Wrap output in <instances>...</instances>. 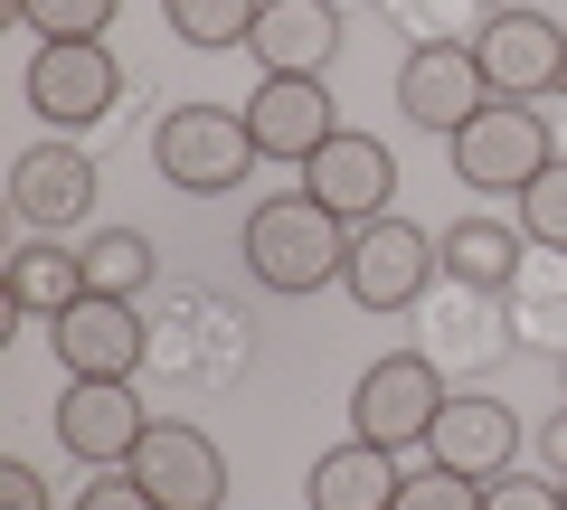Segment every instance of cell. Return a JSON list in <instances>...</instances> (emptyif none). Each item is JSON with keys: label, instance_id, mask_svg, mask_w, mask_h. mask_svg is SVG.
I'll list each match as a JSON object with an SVG mask.
<instances>
[{"label": "cell", "instance_id": "cell-14", "mask_svg": "<svg viewBox=\"0 0 567 510\" xmlns=\"http://www.w3.org/2000/svg\"><path fill=\"white\" fill-rule=\"evenodd\" d=\"M425 454L445 472H464V482H502V472L520 464V416L492 388H454L445 416H435V435H425Z\"/></svg>", "mask_w": 567, "mask_h": 510}, {"label": "cell", "instance_id": "cell-22", "mask_svg": "<svg viewBox=\"0 0 567 510\" xmlns=\"http://www.w3.org/2000/svg\"><path fill=\"white\" fill-rule=\"evenodd\" d=\"M162 20L181 29L189 48H208V58H218V48H246V39H256L265 0H162Z\"/></svg>", "mask_w": 567, "mask_h": 510}, {"label": "cell", "instance_id": "cell-32", "mask_svg": "<svg viewBox=\"0 0 567 510\" xmlns=\"http://www.w3.org/2000/svg\"><path fill=\"white\" fill-rule=\"evenodd\" d=\"M558 378H567V360H558Z\"/></svg>", "mask_w": 567, "mask_h": 510}, {"label": "cell", "instance_id": "cell-16", "mask_svg": "<svg viewBox=\"0 0 567 510\" xmlns=\"http://www.w3.org/2000/svg\"><path fill=\"white\" fill-rule=\"evenodd\" d=\"M246 58H256L265 76H322V66L341 58V0H265Z\"/></svg>", "mask_w": 567, "mask_h": 510}, {"label": "cell", "instance_id": "cell-23", "mask_svg": "<svg viewBox=\"0 0 567 510\" xmlns=\"http://www.w3.org/2000/svg\"><path fill=\"white\" fill-rule=\"evenodd\" d=\"M511 227H520L529 246H548V256H567V152L520 189V218H511Z\"/></svg>", "mask_w": 567, "mask_h": 510}, {"label": "cell", "instance_id": "cell-3", "mask_svg": "<svg viewBox=\"0 0 567 510\" xmlns=\"http://www.w3.org/2000/svg\"><path fill=\"white\" fill-rule=\"evenodd\" d=\"M445 162H454V180L483 189V199H520V189L558 162V143H548L539 104H502V95H492L464 133H445Z\"/></svg>", "mask_w": 567, "mask_h": 510}, {"label": "cell", "instance_id": "cell-33", "mask_svg": "<svg viewBox=\"0 0 567 510\" xmlns=\"http://www.w3.org/2000/svg\"><path fill=\"white\" fill-rule=\"evenodd\" d=\"M558 501H567V482H558Z\"/></svg>", "mask_w": 567, "mask_h": 510}, {"label": "cell", "instance_id": "cell-24", "mask_svg": "<svg viewBox=\"0 0 567 510\" xmlns=\"http://www.w3.org/2000/svg\"><path fill=\"white\" fill-rule=\"evenodd\" d=\"M379 10H388L416 48H425V39H483V20H492L483 0H379Z\"/></svg>", "mask_w": 567, "mask_h": 510}, {"label": "cell", "instance_id": "cell-21", "mask_svg": "<svg viewBox=\"0 0 567 510\" xmlns=\"http://www.w3.org/2000/svg\"><path fill=\"white\" fill-rule=\"evenodd\" d=\"M76 256H85V293H114V303H142L162 284V246L133 237V227H95Z\"/></svg>", "mask_w": 567, "mask_h": 510}, {"label": "cell", "instance_id": "cell-1", "mask_svg": "<svg viewBox=\"0 0 567 510\" xmlns=\"http://www.w3.org/2000/svg\"><path fill=\"white\" fill-rule=\"evenodd\" d=\"M237 256H246V274H256L265 293H322V284H341V266H350V227L331 218L312 189H284V199H256L246 208V237H237Z\"/></svg>", "mask_w": 567, "mask_h": 510}, {"label": "cell", "instance_id": "cell-31", "mask_svg": "<svg viewBox=\"0 0 567 510\" xmlns=\"http://www.w3.org/2000/svg\"><path fill=\"white\" fill-rule=\"evenodd\" d=\"M483 10H539V0H483Z\"/></svg>", "mask_w": 567, "mask_h": 510}, {"label": "cell", "instance_id": "cell-19", "mask_svg": "<svg viewBox=\"0 0 567 510\" xmlns=\"http://www.w3.org/2000/svg\"><path fill=\"white\" fill-rule=\"evenodd\" d=\"M435 246H445V274H454V284H473V293H511V284H520V266H529V237L511 218H454Z\"/></svg>", "mask_w": 567, "mask_h": 510}, {"label": "cell", "instance_id": "cell-30", "mask_svg": "<svg viewBox=\"0 0 567 510\" xmlns=\"http://www.w3.org/2000/svg\"><path fill=\"white\" fill-rule=\"evenodd\" d=\"M539 472H558V482H567V407L539 426Z\"/></svg>", "mask_w": 567, "mask_h": 510}, {"label": "cell", "instance_id": "cell-15", "mask_svg": "<svg viewBox=\"0 0 567 510\" xmlns=\"http://www.w3.org/2000/svg\"><path fill=\"white\" fill-rule=\"evenodd\" d=\"M10 208H20V227H39V237L85 227L95 218V162H85L76 143H29L20 170H10Z\"/></svg>", "mask_w": 567, "mask_h": 510}, {"label": "cell", "instance_id": "cell-7", "mask_svg": "<svg viewBox=\"0 0 567 510\" xmlns=\"http://www.w3.org/2000/svg\"><path fill=\"white\" fill-rule=\"evenodd\" d=\"M473 58H483V76H492L502 104H548L567 85V29L548 10H492Z\"/></svg>", "mask_w": 567, "mask_h": 510}, {"label": "cell", "instance_id": "cell-5", "mask_svg": "<svg viewBox=\"0 0 567 510\" xmlns=\"http://www.w3.org/2000/svg\"><path fill=\"white\" fill-rule=\"evenodd\" d=\"M435 274H445V246L425 237V227H406L398 208L369 227H350V266H341V293L360 312H416L425 293H435Z\"/></svg>", "mask_w": 567, "mask_h": 510}, {"label": "cell", "instance_id": "cell-10", "mask_svg": "<svg viewBox=\"0 0 567 510\" xmlns=\"http://www.w3.org/2000/svg\"><path fill=\"white\" fill-rule=\"evenodd\" d=\"M66 378H142L152 360V331H142V303H114V293H76V303L48 322Z\"/></svg>", "mask_w": 567, "mask_h": 510}, {"label": "cell", "instance_id": "cell-29", "mask_svg": "<svg viewBox=\"0 0 567 510\" xmlns=\"http://www.w3.org/2000/svg\"><path fill=\"white\" fill-rule=\"evenodd\" d=\"M0 510H48V482H39V464H0Z\"/></svg>", "mask_w": 567, "mask_h": 510}, {"label": "cell", "instance_id": "cell-17", "mask_svg": "<svg viewBox=\"0 0 567 510\" xmlns=\"http://www.w3.org/2000/svg\"><path fill=\"white\" fill-rule=\"evenodd\" d=\"M406 482V464L388 445H369V435H350V445H331L322 464H312V510H388Z\"/></svg>", "mask_w": 567, "mask_h": 510}, {"label": "cell", "instance_id": "cell-34", "mask_svg": "<svg viewBox=\"0 0 567 510\" xmlns=\"http://www.w3.org/2000/svg\"><path fill=\"white\" fill-rule=\"evenodd\" d=\"M558 95H567V85H558Z\"/></svg>", "mask_w": 567, "mask_h": 510}, {"label": "cell", "instance_id": "cell-13", "mask_svg": "<svg viewBox=\"0 0 567 510\" xmlns=\"http://www.w3.org/2000/svg\"><path fill=\"white\" fill-rule=\"evenodd\" d=\"M237 114H246V133H256L265 162H293V170H303L312 152L341 133V114H331V85H322V76H256V95H246Z\"/></svg>", "mask_w": 567, "mask_h": 510}, {"label": "cell", "instance_id": "cell-20", "mask_svg": "<svg viewBox=\"0 0 567 510\" xmlns=\"http://www.w3.org/2000/svg\"><path fill=\"white\" fill-rule=\"evenodd\" d=\"M425 322H435V350H425L435 368H492L511 341H520L511 322H492V293H473V284H454Z\"/></svg>", "mask_w": 567, "mask_h": 510}, {"label": "cell", "instance_id": "cell-6", "mask_svg": "<svg viewBox=\"0 0 567 510\" xmlns=\"http://www.w3.org/2000/svg\"><path fill=\"white\" fill-rule=\"evenodd\" d=\"M29 104H39V123H58V133H95L123 104L114 48L104 39H48L39 58H29Z\"/></svg>", "mask_w": 567, "mask_h": 510}, {"label": "cell", "instance_id": "cell-28", "mask_svg": "<svg viewBox=\"0 0 567 510\" xmlns=\"http://www.w3.org/2000/svg\"><path fill=\"white\" fill-rule=\"evenodd\" d=\"M76 510H162V501H152L133 472H104V482H85V491H76Z\"/></svg>", "mask_w": 567, "mask_h": 510}, {"label": "cell", "instance_id": "cell-26", "mask_svg": "<svg viewBox=\"0 0 567 510\" xmlns=\"http://www.w3.org/2000/svg\"><path fill=\"white\" fill-rule=\"evenodd\" d=\"M388 510H483V482H464V472H445L435 454H425V464L398 482V501H388Z\"/></svg>", "mask_w": 567, "mask_h": 510}, {"label": "cell", "instance_id": "cell-2", "mask_svg": "<svg viewBox=\"0 0 567 510\" xmlns=\"http://www.w3.org/2000/svg\"><path fill=\"white\" fill-rule=\"evenodd\" d=\"M152 162H162L171 189H189V199H227V189H246V170L265 162L256 133H246L237 104H171L162 133H152Z\"/></svg>", "mask_w": 567, "mask_h": 510}, {"label": "cell", "instance_id": "cell-11", "mask_svg": "<svg viewBox=\"0 0 567 510\" xmlns=\"http://www.w3.org/2000/svg\"><path fill=\"white\" fill-rule=\"evenodd\" d=\"M142 435H152V407L133 397V378H66V397H58V445L76 454V464L123 472Z\"/></svg>", "mask_w": 567, "mask_h": 510}, {"label": "cell", "instance_id": "cell-25", "mask_svg": "<svg viewBox=\"0 0 567 510\" xmlns=\"http://www.w3.org/2000/svg\"><path fill=\"white\" fill-rule=\"evenodd\" d=\"M10 20L39 29V48L48 39H104L114 29V0H10Z\"/></svg>", "mask_w": 567, "mask_h": 510}, {"label": "cell", "instance_id": "cell-12", "mask_svg": "<svg viewBox=\"0 0 567 510\" xmlns=\"http://www.w3.org/2000/svg\"><path fill=\"white\" fill-rule=\"evenodd\" d=\"M303 189L341 227H369V218H388V199H398V152H388L379 133H350V123H341V133L303 162Z\"/></svg>", "mask_w": 567, "mask_h": 510}, {"label": "cell", "instance_id": "cell-27", "mask_svg": "<svg viewBox=\"0 0 567 510\" xmlns=\"http://www.w3.org/2000/svg\"><path fill=\"white\" fill-rule=\"evenodd\" d=\"M483 510H567V501H558V472H548V482L502 472V482H483Z\"/></svg>", "mask_w": 567, "mask_h": 510}, {"label": "cell", "instance_id": "cell-9", "mask_svg": "<svg viewBox=\"0 0 567 510\" xmlns=\"http://www.w3.org/2000/svg\"><path fill=\"white\" fill-rule=\"evenodd\" d=\"M123 472H133L162 510H227V454L208 445L199 426H181V416H152V435L133 445Z\"/></svg>", "mask_w": 567, "mask_h": 510}, {"label": "cell", "instance_id": "cell-8", "mask_svg": "<svg viewBox=\"0 0 567 510\" xmlns=\"http://www.w3.org/2000/svg\"><path fill=\"white\" fill-rule=\"evenodd\" d=\"M483 104H492V76H483V58H473V39L406 48V66H398V114L406 123H425V133H464Z\"/></svg>", "mask_w": 567, "mask_h": 510}, {"label": "cell", "instance_id": "cell-18", "mask_svg": "<svg viewBox=\"0 0 567 510\" xmlns=\"http://www.w3.org/2000/svg\"><path fill=\"white\" fill-rule=\"evenodd\" d=\"M0 293H10V322H58L85 293V256L58 246V237H29L20 256H10V274H0Z\"/></svg>", "mask_w": 567, "mask_h": 510}, {"label": "cell", "instance_id": "cell-4", "mask_svg": "<svg viewBox=\"0 0 567 510\" xmlns=\"http://www.w3.org/2000/svg\"><path fill=\"white\" fill-rule=\"evenodd\" d=\"M445 397L454 388H445V368L425 360V350H388L379 368H360V388H350V435H369L388 454H425Z\"/></svg>", "mask_w": 567, "mask_h": 510}]
</instances>
